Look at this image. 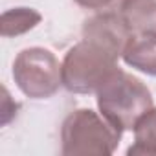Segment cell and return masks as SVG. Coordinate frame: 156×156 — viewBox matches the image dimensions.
I'll return each mask as SVG.
<instances>
[{"label": "cell", "mask_w": 156, "mask_h": 156, "mask_svg": "<svg viewBox=\"0 0 156 156\" xmlns=\"http://www.w3.org/2000/svg\"><path fill=\"white\" fill-rule=\"evenodd\" d=\"M101 116L118 130H130L140 118L152 108V96L138 77L121 68L98 90Z\"/></svg>", "instance_id": "6da1fadb"}, {"label": "cell", "mask_w": 156, "mask_h": 156, "mask_svg": "<svg viewBox=\"0 0 156 156\" xmlns=\"http://www.w3.org/2000/svg\"><path fill=\"white\" fill-rule=\"evenodd\" d=\"M118 70V57L112 51L83 39L62 61V85L77 94L98 92Z\"/></svg>", "instance_id": "7a4b0ae2"}, {"label": "cell", "mask_w": 156, "mask_h": 156, "mask_svg": "<svg viewBox=\"0 0 156 156\" xmlns=\"http://www.w3.org/2000/svg\"><path fill=\"white\" fill-rule=\"evenodd\" d=\"M61 138L66 156H107L118 147L121 130L94 110L81 108L64 119Z\"/></svg>", "instance_id": "3957f363"}, {"label": "cell", "mask_w": 156, "mask_h": 156, "mask_svg": "<svg viewBox=\"0 0 156 156\" xmlns=\"http://www.w3.org/2000/svg\"><path fill=\"white\" fill-rule=\"evenodd\" d=\"M13 77L17 87L33 99L53 96L62 83V64L50 50L26 48L13 62Z\"/></svg>", "instance_id": "277c9868"}, {"label": "cell", "mask_w": 156, "mask_h": 156, "mask_svg": "<svg viewBox=\"0 0 156 156\" xmlns=\"http://www.w3.org/2000/svg\"><path fill=\"white\" fill-rule=\"evenodd\" d=\"M132 37V30L127 26L121 15L103 13L92 17L83 26V39L112 51L116 57L123 55V50Z\"/></svg>", "instance_id": "5b68a950"}, {"label": "cell", "mask_w": 156, "mask_h": 156, "mask_svg": "<svg viewBox=\"0 0 156 156\" xmlns=\"http://www.w3.org/2000/svg\"><path fill=\"white\" fill-rule=\"evenodd\" d=\"M123 59L129 66L156 75V31L132 33L123 50Z\"/></svg>", "instance_id": "8992f818"}, {"label": "cell", "mask_w": 156, "mask_h": 156, "mask_svg": "<svg viewBox=\"0 0 156 156\" xmlns=\"http://www.w3.org/2000/svg\"><path fill=\"white\" fill-rule=\"evenodd\" d=\"M119 15L132 33L156 31V0H123Z\"/></svg>", "instance_id": "52a82bcc"}, {"label": "cell", "mask_w": 156, "mask_h": 156, "mask_svg": "<svg viewBox=\"0 0 156 156\" xmlns=\"http://www.w3.org/2000/svg\"><path fill=\"white\" fill-rule=\"evenodd\" d=\"M39 22H41V15L35 9H28V8L9 9L2 15L0 33H2V37H17L33 30Z\"/></svg>", "instance_id": "ba28073f"}, {"label": "cell", "mask_w": 156, "mask_h": 156, "mask_svg": "<svg viewBox=\"0 0 156 156\" xmlns=\"http://www.w3.org/2000/svg\"><path fill=\"white\" fill-rule=\"evenodd\" d=\"M136 143L129 154H156V108L147 110L134 127Z\"/></svg>", "instance_id": "9c48e42d"}, {"label": "cell", "mask_w": 156, "mask_h": 156, "mask_svg": "<svg viewBox=\"0 0 156 156\" xmlns=\"http://www.w3.org/2000/svg\"><path fill=\"white\" fill-rule=\"evenodd\" d=\"M75 2L87 9H108L118 2H123V0H75Z\"/></svg>", "instance_id": "30bf717a"}]
</instances>
